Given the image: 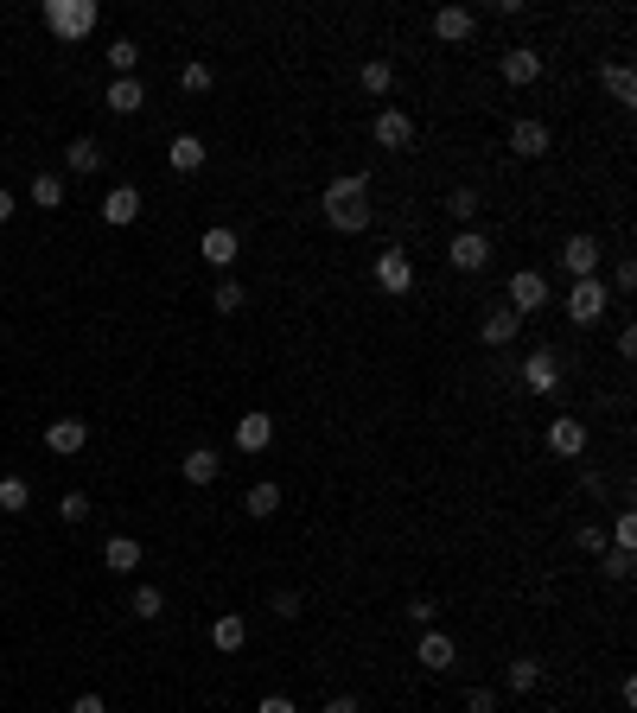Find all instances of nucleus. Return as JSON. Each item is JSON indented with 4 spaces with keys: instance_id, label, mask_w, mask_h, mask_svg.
<instances>
[{
    "instance_id": "nucleus-33",
    "label": "nucleus",
    "mask_w": 637,
    "mask_h": 713,
    "mask_svg": "<svg viewBox=\"0 0 637 713\" xmlns=\"http://www.w3.org/2000/svg\"><path fill=\"white\" fill-rule=\"evenodd\" d=\"M128 612H134V618H160V612H166V593H160V586H134Z\"/></svg>"
},
{
    "instance_id": "nucleus-31",
    "label": "nucleus",
    "mask_w": 637,
    "mask_h": 713,
    "mask_svg": "<svg viewBox=\"0 0 637 713\" xmlns=\"http://www.w3.org/2000/svg\"><path fill=\"white\" fill-rule=\"evenodd\" d=\"M478 211H485V204H478V191H472V185H453V191H446V217H459V223H472Z\"/></svg>"
},
{
    "instance_id": "nucleus-23",
    "label": "nucleus",
    "mask_w": 637,
    "mask_h": 713,
    "mask_svg": "<svg viewBox=\"0 0 637 713\" xmlns=\"http://www.w3.org/2000/svg\"><path fill=\"white\" fill-rule=\"evenodd\" d=\"M102 217H109V223H134V217H141V191H134V185H115L109 198H102Z\"/></svg>"
},
{
    "instance_id": "nucleus-39",
    "label": "nucleus",
    "mask_w": 637,
    "mask_h": 713,
    "mask_svg": "<svg viewBox=\"0 0 637 713\" xmlns=\"http://www.w3.org/2000/svg\"><path fill=\"white\" fill-rule=\"evenodd\" d=\"M612 548H637V516H631V510L612 523Z\"/></svg>"
},
{
    "instance_id": "nucleus-1",
    "label": "nucleus",
    "mask_w": 637,
    "mask_h": 713,
    "mask_svg": "<svg viewBox=\"0 0 637 713\" xmlns=\"http://www.w3.org/2000/svg\"><path fill=\"white\" fill-rule=\"evenodd\" d=\"M370 179H364V172H344V179H332V185H325L319 191V211H325V223H332V230H344V236H364L370 230Z\"/></svg>"
},
{
    "instance_id": "nucleus-29",
    "label": "nucleus",
    "mask_w": 637,
    "mask_h": 713,
    "mask_svg": "<svg viewBox=\"0 0 637 713\" xmlns=\"http://www.w3.org/2000/svg\"><path fill=\"white\" fill-rule=\"evenodd\" d=\"M357 83H364V96H389V90H395V71H389V58H370L364 71H357Z\"/></svg>"
},
{
    "instance_id": "nucleus-36",
    "label": "nucleus",
    "mask_w": 637,
    "mask_h": 713,
    "mask_svg": "<svg viewBox=\"0 0 637 713\" xmlns=\"http://www.w3.org/2000/svg\"><path fill=\"white\" fill-rule=\"evenodd\" d=\"M599 554H606V580H631V561H637L631 548H599Z\"/></svg>"
},
{
    "instance_id": "nucleus-30",
    "label": "nucleus",
    "mask_w": 637,
    "mask_h": 713,
    "mask_svg": "<svg viewBox=\"0 0 637 713\" xmlns=\"http://www.w3.org/2000/svg\"><path fill=\"white\" fill-rule=\"evenodd\" d=\"M243 510L255 516V523H268V516H274V510H281V484H255V491L243 497Z\"/></svg>"
},
{
    "instance_id": "nucleus-10",
    "label": "nucleus",
    "mask_w": 637,
    "mask_h": 713,
    "mask_svg": "<svg viewBox=\"0 0 637 713\" xmlns=\"http://www.w3.org/2000/svg\"><path fill=\"white\" fill-rule=\"evenodd\" d=\"M548 452H555V459H580V452H587V427H580L574 414H555V421H548Z\"/></svg>"
},
{
    "instance_id": "nucleus-4",
    "label": "nucleus",
    "mask_w": 637,
    "mask_h": 713,
    "mask_svg": "<svg viewBox=\"0 0 637 713\" xmlns=\"http://www.w3.org/2000/svg\"><path fill=\"white\" fill-rule=\"evenodd\" d=\"M376 287L395 293V300H402V293H415V262H408L402 249H383V255H376Z\"/></svg>"
},
{
    "instance_id": "nucleus-24",
    "label": "nucleus",
    "mask_w": 637,
    "mask_h": 713,
    "mask_svg": "<svg viewBox=\"0 0 637 713\" xmlns=\"http://www.w3.org/2000/svg\"><path fill=\"white\" fill-rule=\"evenodd\" d=\"M102 102H109L115 115H134V109H141V102H147V90H141V77H115V83H109V96H102Z\"/></svg>"
},
{
    "instance_id": "nucleus-15",
    "label": "nucleus",
    "mask_w": 637,
    "mask_h": 713,
    "mask_svg": "<svg viewBox=\"0 0 637 713\" xmlns=\"http://www.w3.org/2000/svg\"><path fill=\"white\" fill-rule=\"evenodd\" d=\"M510 153H516V160H542V153H548V121H516V128H510Z\"/></svg>"
},
{
    "instance_id": "nucleus-19",
    "label": "nucleus",
    "mask_w": 637,
    "mask_h": 713,
    "mask_svg": "<svg viewBox=\"0 0 637 713\" xmlns=\"http://www.w3.org/2000/svg\"><path fill=\"white\" fill-rule=\"evenodd\" d=\"M415 656H421V669H453V663H459V643L446 637V631H427Z\"/></svg>"
},
{
    "instance_id": "nucleus-6",
    "label": "nucleus",
    "mask_w": 637,
    "mask_h": 713,
    "mask_svg": "<svg viewBox=\"0 0 637 713\" xmlns=\"http://www.w3.org/2000/svg\"><path fill=\"white\" fill-rule=\"evenodd\" d=\"M536 306H548V274L516 268V274H510V312L523 319V312H536Z\"/></svg>"
},
{
    "instance_id": "nucleus-35",
    "label": "nucleus",
    "mask_w": 637,
    "mask_h": 713,
    "mask_svg": "<svg viewBox=\"0 0 637 713\" xmlns=\"http://www.w3.org/2000/svg\"><path fill=\"white\" fill-rule=\"evenodd\" d=\"M32 491H26V478H0V510H26Z\"/></svg>"
},
{
    "instance_id": "nucleus-8",
    "label": "nucleus",
    "mask_w": 637,
    "mask_h": 713,
    "mask_svg": "<svg viewBox=\"0 0 637 713\" xmlns=\"http://www.w3.org/2000/svg\"><path fill=\"white\" fill-rule=\"evenodd\" d=\"M376 147L408 153V147H415V115H408V109H383V115H376Z\"/></svg>"
},
{
    "instance_id": "nucleus-11",
    "label": "nucleus",
    "mask_w": 637,
    "mask_h": 713,
    "mask_svg": "<svg viewBox=\"0 0 637 713\" xmlns=\"http://www.w3.org/2000/svg\"><path fill=\"white\" fill-rule=\"evenodd\" d=\"M523 382L536 395H555L561 389V351H536V357H523Z\"/></svg>"
},
{
    "instance_id": "nucleus-47",
    "label": "nucleus",
    "mask_w": 637,
    "mask_h": 713,
    "mask_svg": "<svg viewBox=\"0 0 637 713\" xmlns=\"http://www.w3.org/2000/svg\"><path fill=\"white\" fill-rule=\"evenodd\" d=\"M13 211H20V198H13V191H0V223H7Z\"/></svg>"
},
{
    "instance_id": "nucleus-16",
    "label": "nucleus",
    "mask_w": 637,
    "mask_h": 713,
    "mask_svg": "<svg viewBox=\"0 0 637 713\" xmlns=\"http://www.w3.org/2000/svg\"><path fill=\"white\" fill-rule=\"evenodd\" d=\"M516 332H523V319H516V312H510V306H497V312H491V319H485V325H478V338H485V344H491V351H510V344H516Z\"/></svg>"
},
{
    "instance_id": "nucleus-13",
    "label": "nucleus",
    "mask_w": 637,
    "mask_h": 713,
    "mask_svg": "<svg viewBox=\"0 0 637 713\" xmlns=\"http://www.w3.org/2000/svg\"><path fill=\"white\" fill-rule=\"evenodd\" d=\"M472 26H478L472 7H440V13H434V39H440V45H466Z\"/></svg>"
},
{
    "instance_id": "nucleus-41",
    "label": "nucleus",
    "mask_w": 637,
    "mask_h": 713,
    "mask_svg": "<svg viewBox=\"0 0 637 713\" xmlns=\"http://www.w3.org/2000/svg\"><path fill=\"white\" fill-rule=\"evenodd\" d=\"M574 542L587 548V554H599V548H606V535H599V523H580V535H574Z\"/></svg>"
},
{
    "instance_id": "nucleus-42",
    "label": "nucleus",
    "mask_w": 637,
    "mask_h": 713,
    "mask_svg": "<svg viewBox=\"0 0 637 713\" xmlns=\"http://www.w3.org/2000/svg\"><path fill=\"white\" fill-rule=\"evenodd\" d=\"M612 287H618V293H631V287H637V268H631V262H618V268H612Z\"/></svg>"
},
{
    "instance_id": "nucleus-44",
    "label": "nucleus",
    "mask_w": 637,
    "mask_h": 713,
    "mask_svg": "<svg viewBox=\"0 0 637 713\" xmlns=\"http://www.w3.org/2000/svg\"><path fill=\"white\" fill-rule=\"evenodd\" d=\"M71 713H109V707H102V694H77Z\"/></svg>"
},
{
    "instance_id": "nucleus-46",
    "label": "nucleus",
    "mask_w": 637,
    "mask_h": 713,
    "mask_svg": "<svg viewBox=\"0 0 637 713\" xmlns=\"http://www.w3.org/2000/svg\"><path fill=\"white\" fill-rule=\"evenodd\" d=\"M255 713H294V701H287V694H268V701L255 707Z\"/></svg>"
},
{
    "instance_id": "nucleus-3",
    "label": "nucleus",
    "mask_w": 637,
    "mask_h": 713,
    "mask_svg": "<svg viewBox=\"0 0 637 713\" xmlns=\"http://www.w3.org/2000/svg\"><path fill=\"white\" fill-rule=\"evenodd\" d=\"M446 262H453L459 274H478V268L491 262V236L485 230H459L453 242H446Z\"/></svg>"
},
{
    "instance_id": "nucleus-28",
    "label": "nucleus",
    "mask_w": 637,
    "mask_h": 713,
    "mask_svg": "<svg viewBox=\"0 0 637 713\" xmlns=\"http://www.w3.org/2000/svg\"><path fill=\"white\" fill-rule=\"evenodd\" d=\"M32 204H39V211H58V204H64V179H58V172H32Z\"/></svg>"
},
{
    "instance_id": "nucleus-27",
    "label": "nucleus",
    "mask_w": 637,
    "mask_h": 713,
    "mask_svg": "<svg viewBox=\"0 0 637 713\" xmlns=\"http://www.w3.org/2000/svg\"><path fill=\"white\" fill-rule=\"evenodd\" d=\"M504 682L516 688V694H529L542 682V656H510V669H504Z\"/></svg>"
},
{
    "instance_id": "nucleus-21",
    "label": "nucleus",
    "mask_w": 637,
    "mask_h": 713,
    "mask_svg": "<svg viewBox=\"0 0 637 713\" xmlns=\"http://www.w3.org/2000/svg\"><path fill=\"white\" fill-rule=\"evenodd\" d=\"M211 643H217L223 656H230V650H243V643H249V618H243V612H223V618L211 624Z\"/></svg>"
},
{
    "instance_id": "nucleus-5",
    "label": "nucleus",
    "mask_w": 637,
    "mask_h": 713,
    "mask_svg": "<svg viewBox=\"0 0 637 713\" xmlns=\"http://www.w3.org/2000/svg\"><path fill=\"white\" fill-rule=\"evenodd\" d=\"M561 268L574 281H599V236H567L561 242Z\"/></svg>"
},
{
    "instance_id": "nucleus-43",
    "label": "nucleus",
    "mask_w": 637,
    "mask_h": 713,
    "mask_svg": "<svg viewBox=\"0 0 637 713\" xmlns=\"http://www.w3.org/2000/svg\"><path fill=\"white\" fill-rule=\"evenodd\" d=\"M408 618H415V624H434V599H408Z\"/></svg>"
},
{
    "instance_id": "nucleus-20",
    "label": "nucleus",
    "mask_w": 637,
    "mask_h": 713,
    "mask_svg": "<svg viewBox=\"0 0 637 713\" xmlns=\"http://www.w3.org/2000/svg\"><path fill=\"white\" fill-rule=\"evenodd\" d=\"M179 472H185V484H217L223 459H217L211 446H198V452H185V459H179Z\"/></svg>"
},
{
    "instance_id": "nucleus-37",
    "label": "nucleus",
    "mask_w": 637,
    "mask_h": 713,
    "mask_svg": "<svg viewBox=\"0 0 637 713\" xmlns=\"http://www.w3.org/2000/svg\"><path fill=\"white\" fill-rule=\"evenodd\" d=\"M211 306H217V312H243L249 300H243V287H236V281H217V293H211Z\"/></svg>"
},
{
    "instance_id": "nucleus-22",
    "label": "nucleus",
    "mask_w": 637,
    "mask_h": 713,
    "mask_svg": "<svg viewBox=\"0 0 637 713\" xmlns=\"http://www.w3.org/2000/svg\"><path fill=\"white\" fill-rule=\"evenodd\" d=\"M166 166H172V172H198V166H204V141H198V134H172Z\"/></svg>"
},
{
    "instance_id": "nucleus-12",
    "label": "nucleus",
    "mask_w": 637,
    "mask_h": 713,
    "mask_svg": "<svg viewBox=\"0 0 637 713\" xmlns=\"http://www.w3.org/2000/svg\"><path fill=\"white\" fill-rule=\"evenodd\" d=\"M198 255H204L211 268H236V255H243V236H236V230H223V223H217V230H204Z\"/></svg>"
},
{
    "instance_id": "nucleus-45",
    "label": "nucleus",
    "mask_w": 637,
    "mask_h": 713,
    "mask_svg": "<svg viewBox=\"0 0 637 713\" xmlns=\"http://www.w3.org/2000/svg\"><path fill=\"white\" fill-rule=\"evenodd\" d=\"M325 713H364V707H357L351 694H332V701H325Z\"/></svg>"
},
{
    "instance_id": "nucleus-18",
    "label": "nucleus",
    "mask_w": 637,
    "mask_h": 713,
    "mask_svg": "<svg viewBox=\"0 0 637 713\" xmlns=\"http://www.w3.org/2000/svg\"><path fill=\"white\" fill-rule=\"evenodd\" d=\"M268 440H274V414H262V408H249L243 421H236V446H243V452H262Z\"/></svg>"
},
{
    "instance_id": "nucleus-26",
    "label": "nucleus",
    "mask_w": 637,
    "mask_h": 713,
    "mask_svg": "<svg viewBox=\"0 0 637 713\" xmlns=\"http://www.w3.org/2000/svg\"><path fill=\"white\" fill-rule=\"evenodd\" d=\"M64 166H71V172H102V141H90V134H77V141L64 147Z\"/></svg>"
},
{
    "instance_id": "nucleus-9",
    "label": "nucleus",
    "mask_w": 637,
    "mask_h": 713,
    "mask_svg": "<svg viewBox=\"0 0 637 713\" xmlns=\"http://www.w3.org/2000/svg\"><path fill=\"white\" fill-rule=\"evenodd\" d=\"M606 306H612V293L599 281H574V293H567V319H574V325H593Z\"/></svg>"
},
{
    "instance_id": "nucleus-32",
    "label": "nucleus",
    "mask_w": 637,
    "mask_h": 713,
    "mask_svg": "<svg viewBox=\"0 0 637 713\" xmlns=\"http://www.w3.org/2000/svg\"><path fill=\"white\" fill-rule=\"evenodd\" d=\"M211 83H217V71H211V64H204V58H192V64H185V71H179V90H185V96H204V90H211Z\"/></svg>"
},
{
    "instance_id": "nucleus-34",
    "label": "nucleus",
    "mask_w": 637,
    "mask_h": 713,
    "mask_svg": "<svg viewBox=\"0 0 637 713\" xmlns=\"http://www.w3.org/2000/svg\"><path fill=\"white\" fill-rule=\"evenodd\" d=\"M109 64H115V77H134V71H141V45H134V39H115V45H109Z\"/></svg>"
},
{
    "instance_id": "nucleus-25",
    "label": "nucleus",
    "mask_w": 637,
    "mask_h": 713,
    "mask_svg": "<svg viewBox=\"0 0 637 713\" xmlns=\"http://www.w3.org/2000/svg\"><path fill=\"white\" fill-rule=\"evenodd\" d=\"M599 90H606L612 102H637V77H631V64H606V71H599Z\"/></svg>"
},
{
    "instance_id": "nucleus-7",
    "label": "nucleus",
    "mask_w": 637,
    "mask_h": 713,
    "mask_svg": "<svg viewBox=\"0 0 637 713\" xmlns=\"http://www.w3.org/2000/svg\"><path fill=\"white\" fill-rule=\"evenodd\" d=\"M497 77L516 83V90H523V83H536V77H542V51H536V45H510L504 58H497Z\"/></svg>"
},
{
    "instance_id": "nucleus-38",
    "label": "nucleus",
    "mask_w": 637,
    "mask_h": 713,
    "mask_svg": "<svg viewBox=\"0 0 637 713\" xmlns=\"http://www.w3.org/2000/svg\"><path fill=\"white\" fill-rule=\"evenodd\" d=\"M58 516H64V523H83V516H90V497H83V491H64Z\"/></svg>"
},
{
    "instance_id": "nucleus-40",
    "label": "nucleus",
    "mask_w": 637,
    "mask_h": 713,
    "mask_svg": "<svg viewBox=\"0 0 637 713\" xmlns=\"http://www.w3.org/2000/svg\"><path fill=\"white\" fill-rule=\"evenodd\" d=\"M466 713H497V694L491 688H472L466 694Z\"/></svg>"
},
{
    "instance_id": "nucleus-2",
    "label": "nucleus",
    "mask_w": 637,
    "mask_h": 713,
    "mask_svg": "<svg viewBox=\"0 0 637 713\" xmlns=\"http://www.w3.org/2000/svg\"><path fill=\"white\" fill-rule=\"evenodd\" d=\"M96 20H102L96 0H45V26H51V39H90Z\"/></svg>"
},
{
    "instance_id": "nucleus-14",
    "label": "nucleus",
    "mask_w": 637,
    "mask_h": 713,
    "mask_svg": "<svg viewBox=\"0 0 637 713\" xmlns=\"http://www.w3.org/2000/svg\"><path fill=\"white\" fill-rule=\"evenodd\" d=\"M45 446L58 452V459H77V452L90 446V427H83V421H51L45 427Z\"/></svg>"
},
{
    "instance_id": "nucleus-17",
    "label": "nucleus",
    "mask_w": 637,
    "mask_h": 713,
    "mask_svg": "<svg viewBox=\"0 0 637 713\" xmlns=\"http://www.w3.org/2000/svg\"><path fill=\"white\" fill-rule=\"evenodd\" d=\"M102 567L109 573H141V542H134V535H109V542H102Z\"/></svg>"
}]
</instances>
